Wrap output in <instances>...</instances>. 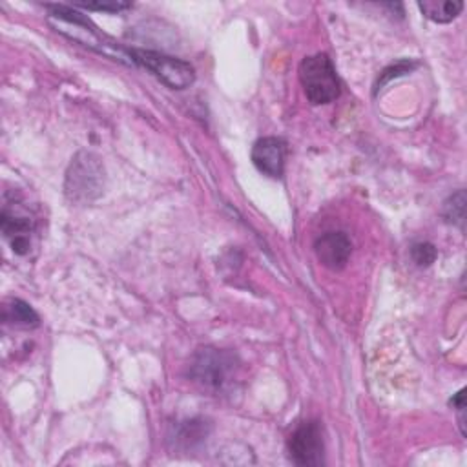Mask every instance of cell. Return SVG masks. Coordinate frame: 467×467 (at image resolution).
I'll use <instances>...</instances> for the list:
<instances>
[{
	"instance_id": "5b68a950",
	"label": "cell",
	"mask_w": 467,
	"mask_h": 467,
	"mask_svg": "<svg viewBox=\"0 0 467 467\" xmlns=\"http://www.w3.org/2000/svg\"><path fill=\"white\" fill-rule=\"evenodd\" d=\"M133 62L146 67L171 89H184L193 84L195 69L190 62L151 49H131Z\"/></svg>"
},
{
	"instance_id": "2e32d148",
	"label": "cell",
	"mask_w": 467,
	"mask_h": 467,
	"mask_svg": "<svg viewBox=\"0 0 467 467\" xmlns=\"http://www.w3.org/2000/svg\"><path fill=\"white\" fill-rule=\"evenodd\" d=\"M451 405H452V409L458 414V423L462 427V434H465V418H463V412H465V390L463 389L451 400Z\"/></svg>"
},
{
	"instance_id": "30bf717a",
	"label": "cell",
	"mask_w": 467,
	"mask_h": 467,
	"mask_svg": "<svg viewBox=\"0 0 467 467\" xmlns=\"http://www.w3.org/2000/svg\"><path fill=\"white\" fill-rule=\"evenodd\" d=\"M420 11L432 22L447 24L452 22L463 9V2L460 0H423L418 4Z\"/></svg>"
},
{
	"instance_id": "ba28073f",
	"label": "cell",
	"mask_w": 467,
	"mask_h": 467,
	"mask_svg": "<svg viewBox=\"0 0 467 467\" xmlns=\"http://www.w3.org/2000/svg\"><path fill=\"white\" fill-rule=\"evenodd\" d=\"M285 157H286V144L279 137H263L252 148L254 166L261 173L272 179H279L283 175Z\"/></svg>"
},
{
	"instance_id": "8fae6325",
	"label": "cell",
	"mask_w": 467,
	"mask_h": 467,
	"mask_svg": "<svg viewBox=\"0 0 467 467\" xmlns=\"http://www.w3.org/2000/svg\"><path fill=\"white\" fill-rule=\"evenodd\" d=\"M2 319L5 323H13L16 327H26V328H33L38 327L40 317L38 314L31 308V305H27L22 299H9L4 305V312H2Z\"/></svg>"
},
{
	"instance_id": "6da1fadb",
	"label": "cell",
	"mask_w": 467,
	"mask_h": 467,
	"mask_svg": "<svg viewBox=\"0 0 467 467\" xmlns=\"http://www.w3.org/2000/svg\"><path fill=\"white\" fill-rule=\"evenodd\" d=\"M49 11V22L55 26V29L77 42H80L86 47L95 49L97 53H102L106 57H111L115 60L126 62V64H135L131 57V49H124L113 42H109L104 35L97 31V27L78 11H73L66 5H46Z\"/></svg>"
},
{
	"instance_id": "9a60e30c",
	"label": "cell",
	"mask_w": 467,
	"mask_h": 467,
	"mask_svg": "<svg viewBox=\"0 0 467 467\" xmlns=\"http://www.w3.org/2000/svg\"><path fill=\"white\" fill-rule=\"evenodd\" d=\"M78 7L89 9V11H106V13H119L122 9H128L131 4L128 2H78Z\"/></svg>"
},
{
	"instance_id": "7a4b0ae2",
	"label": "cell",
	"mask_w": 467,
	"mask_h": 467,
	"mask_svg": "<svg viewBox=\"0 0 467 467\" xmlns=\"http://www.w3.org/2000/svg\"><path fill=\"white\" fill-rule=\"evenodd\" d=\"M104 179V166L99 155L82 150L75 153L67 166L64 181L66 197L75 204H89L102 195Z\"/></svg>"
},
{
	"instance_id": "4fadbf2b",
	"label": "cell",
	"mask_w": 467,
	"mask_h": 467,
	"mask_svg": "<svg viewBox=\"0 0 467 467\" xmlns=\"http://www.w3.org/2000/svg\"><path fill=\"white\" fill-rule=\"evenodd\" d=\"M441 215L449 224H454L463 230V223H465V192L463 190H458L443 202Z\"/></svg>"
},
{
	"instance_id": "9c48e42d",
	"label": "cell",
	"mask_w": 467,
	"mask_h": 467,
	"mask_svg": "<svg viewBox=\"0 0 467 467\" xmlns=\"http://www.w3.org/2000/svg\"><path fill=\"white\" fill-rule=\"evenodd\" d=\"M316 257L328 270H341L352 252V243L343 232H327L314 243Z\"/></svg>"
},
{
	"instance_id": "52a82bcc",
	"label": "cell",
	"mask_w": 467,
	"mask_h": 467,
	"mask_svg": "<svg viewBox=\"0 0 467 467\" xmlns=\"http://www.w3.org/2000/svg\"><path fill=\"white\" fill-rule=\"evenodd\" d=\"M35 219L24 212L9 208L7 204L0 213V228L9 241L11 250L18 255H26L31 248V234L35 232Z\"/></svg>"
},
{
	"instance_id": "3957f363",
	"label": "cell",
	"mask_w": 467,
	"mask_h": 467,
	"mask_svg": "<svg viewBox=\"0 0 467 467\" xmlns=\"http://www.w3.org/2000/svg\"><path fill=\"white\" fill-rule=\"evenodd\" d=\"M299 80L306 100L314 106L330 104L341 93L336 67L325 53L303 58L299 64Z\"/></svg>"
},
{
	"instance_id": "277c9868",
	"label": "cell",
	"mask_w": 467,
	"mask_h": 467,
	"mask_svg": "<svg viewBox=\"0 0 467 467\" xmlns=\"http://www.w3.org/2000/svg\"><path fill=\"white\" fill-rule=\"evenodd\" d=\"M235 354L213 347H204L193 354L188 374L195 383L202 385L204 389L223 390L235 374Z\"/></svg>"
},
{
	"instance_id": "7c38bea8",
	"label": "cell",
	"mask_w": 467,
	"mask_h": 467,
	"mask_svg": "<svg viewBox=\"0 0 467 467\" xmlns=\"http://www.w3.org/2000/svg\"><path fill=\"white\" fill-rule=\"evenodd\" d=\"M210 429L206 425V421L202 420H190L184 421L177 427L175 432V445L182 447V449H193L195 445H199L206 436H208Z\"/></svg>"
},
{
	"instance_id": "5bb4252c",
	"label": "cell",
	"mask_w": 467,
	"mask_h": 467,
	"mask_svg": "<svg viewBox=\"0 0 467 467\" xmlns=\"http://www.w3.org/2000/svg\"><path fill=\"white\" fill-rule=\"evenodd\" d=\"M438 252H436V246L432 243H416L412 244L410 248V257L412 261L418 265V266H429L434 263Z\"/></svg>"
},
{
	"instance_id": "8992f818",
	"label": "cell",
	"mask_w": 467,
	"mask_h": 467,
	"mask_svg": "<svg viewBox=\"0 0 467 467\" xmlns=\"http://www.w3.org/2000/svg\"><path fill=\"white\" fill-rule=\"evenodd\" d=\"M290 460L299 467H317L325 463L323 429L319 421H303L286 441Z\"/></svg>"
}]
</instances>
